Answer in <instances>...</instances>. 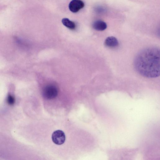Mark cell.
Wrapping results in <instances>:
<instances>
[{"mask_svg":"<svg viewBox=\"0 0 160 160\" xmlns=\"http://www.w3.org/2000/svg\"><path fill=\"white\" fill-rule=\"evenodd\" d=\"M105 45L110 48H114L118 46V42L115 37L111 36L108 37L105 41Z\"/></svg>","mask_w":160,"mask_h":160,"instance_id":"cell-5","label":"cell"},{"mask_svg":"<svg viewBox=\"0 0 160 160\" xmlns=\"http://www.w3.org/2000/svg\"><path fill=\"white\" fill-rule=\"evenodd\" d=\"M52 138L53 142L57 145L63 144L65 140V135L63 131L61 130H57L53 132Z\"/></svg>","mask_w":160,"mask_h":160,"instance_id":"cell-3","label":"cell"},{"mask_svg":"<svg viewBox=\"0 0 160 160\" xmlns=\"http://www.w3.org/2000/svg\"><path fill=\"white\" fill-rule=\"evenodd\" d=\"M58 90L57 87L53 85H48L45 87L42 91L43 97L48 99L55 98L58 95Z\"/></svg>","mask_w":160,"mask_h":160,"instance_id":"cell-2","label":"cell"},{"mask_svg":"<svg viewBox=\"0 0 160 160\" xmlns=\"http://www.w3.org/2000/svg\"><path fill=\"white\" fill-rule=\"evenodd\" d=\"M63 24L71 30H74L76 27L75 22L66 18H63L62 20Z\"/></svg>","mask_w":160,"mask_h":160,"instance_id":"cell-7","label":"cell"},{"mask_svg":"<svg viewBox=\"0 0 160 160\" xmlns=\"http://www.w3.org/2000/svg\"><path fill=\"white\" fill-rule=\"evenodd\" d=\"M7 101L9 105H13L15 102V98L11 95H9L7 98Z\"/></svg>","mask_w":160,"mask_h":160,"instance_id":"cell-8","label":"cell"},{"mask_svg":"<svg viewBox=\"0 0 160 160\" xmlns=\"http://www.w3.org/2000/svg\"><path fill=\"white\" fill-rule=\"evenodd\" d=\"M92 26L94 29L99 31H103L107 28V24L106 23L101 20L95 21L93 23Z\"/></svg>","mask_w":160,"mask_h":160,"instance_id":"cell-6","label":"cell"},{"mask_svg":"<svg viewBox=\"0 0 160 160\" xmlns=\"http://www.w3.org/2000/svg\"><path fill=\"white\" fill-rule=\"evenodd\" d=\"M160 62L159 49L150 47L138 53L134 59V65L136 70L141 75L154 78L160 75Z\"/></svg>","mask_w":160,"mask_h":160,"instance_id":"cell-1","label":"cell"},{"mask_svg":"<svg viewBox=\"0 0 160 160\" xmlns=\"http://www.w3.org/2000/svg\"><path fill=\"white\" fill-rule=\"evenodd\" d=\"M84 6V2L81 0H72L68 5L69 9L73 13L78 12Z\"/></svg>","mask_w":160,"mask_h":160,"instance_id":"cell-4","label":"cell"}]
</instances>
